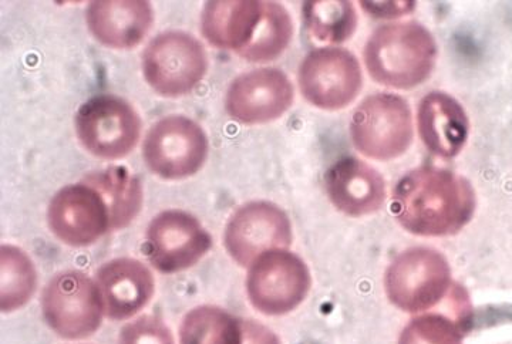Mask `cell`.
I'll return each instance as SVG.
<instances>
[{"label": "cell", "instance_id": "cell-1", "mask_svg": "<svg viewBox=\"0 0 512 344\" xmlns=\"http://www.w3.org/2000/svg\"><path fill=\"white\" fill-rule=\"evenodd\" d=\"M476 192L461 175L436 167L407 172L393 192V212L410 234H457L473 218Z\"/></svg>", "mask_w": 512, "mask_h": 344}, {"label": "cell", "instance_id": "cell-2", "mask_svg": "<svg viewBox=\"0 0 512 344\" xmlns=\"http://www.w3.org/2000/svg\"><path fill=\"white\" fill-rule=\"evenodd\" d=\"M436 59V40L417 22L380 26L365 47L367 72L392 89L410 90L426 82Z\"/></svg>", "mask_w": 512, "mask_h": 344}, {"label": "cell", "instance_id": "cell-3", "mask_svg": "<svg viewBox=\"0 0 512 344\" xmlns=\"http://www.w3.org/2000/svg\"><path fill=\"white\" fill-rule=\"evenodd\" d=\"M390 302L404 312H426L443 302L454 288L451 269L440 252L413 248L389 266L384 279Z\"/></svg>", "mask_w": 512, "mask_h": 344}, {"label": "cell", "instance_id": "cell-4", "mask_svg": "<svg viewBox=\"0 0 512 344\" xmlns=\"http://www.w3.org/2000/svg\"><path fill=\"white\" fill-rule=\"evenodd\" d=\"M350 134L356 150L372 160L400 157L413 141L409 104L396 94L379 93L367 97L353 114Z\"/></svg>", "mask_w": 512, "mask_h": 344}, {"label": "cell", "instance_id": "cell-5", "mask_svg": "<svg viewBox=\"0 0 512 344\" xmlns=\"http://www.w3.org/2000/svg\"><path fill=\"white\" fill-rule=\"evenodd\" d=\"M207 70L204 46L188 33H161L144 50V77L160 96H185L201 83Z\"/></svg>", "mask_w": 512, "mask_h": 344}, {"label": "cell", "instance_id": "cell-6", "mask_svg": "<svg viewBox=\"0 0 512 344\" xmlns=\"http://www.w3.org/2000/svg\"><path fill=\"white\" fill-rule=\"evenodd\" d=\"M76 131L80 143L94 157L120 160L136 148L141 120L126 100L100 94L77 111Z\"/></svg>", "mask_w": 512, "mask_h": 344}, {"label": "cell", "instance_id": "cell-7", "mask_svg": "<svg viewBox=\"0 0 512 344\" xmlns=\"http://www.w3.org/2000/svg\"><path fill=\"white\" fill-rule=\"evenodd\" d=\"M311 289L306 263L284 249L266 252L252 263L248 273L249 302L268 316L285 315L298 308Z\"/></svg>", "mask_w": 512, "mask_h": 344}, {"label": "cell", "instance_id": "cell-8", "mask_svg": "<svg viewBox=\"0 0 512 344\" xmlns=\"http://www.w3.org/2000/svg\"><path fill=\"white\" fill-rule=\"evenodd\" d=\"M43 316L53 332L63 339H84L99 330L103 300L96 283L82 272L57 275L42 298Z\"/></svg>", "mask_w": 512, "mask_h": 344}, {"label": "cell", "instance_id": "cell-9", "mask_svg": "<svg viewBox=\"0 0 512 344\" xmlns=\"http://www.w3.org/2000/svg\"><path fill=\"white\" fill-rule=\"evenodd\" d=\"M144 161L164 180H183L201 170L208 155V138L200 124L184 116L157 121L148 131Z\"/></svg>", "mask_w": 512, "mask_h": 344}, {"label": "cell", "instance_id": "cell-10", "mask_svg": "<svg viewBox=\"0 0 512 344\" xmlns=\"http://www.w3.org/2000/svg\"><path fill=\"white\" fill-rule=\"evenodd\" d=\"M362 67L352 53L339 47L313 50L299 69L303 97L322 110L349 106L362 90Z\"/></svg>", "mask_w": 512, "mask_h": 344}, {"label": "cell", "instance_id": "cell-11", "mask_svg": "<svg viewBox=\"0 0 512 344\" xmlns=\"http://www.w3.org/2000/svg\"><path fill=\"white\" fill-rule=\"evenodd\" d=\"M50 229L66 245L89 246L113 228V217L103 192L86 177L67 185L50 202Z\"/></svg>", "mask_w": 512, "mask_h": 344}, {"label": "cell", "instance_id": "cell-12", "mask_svg": "<svg viewBox=\"0 0 512 344\" xmlns=\"http://www.w3.org/2000/svg\"><path fill=\"white\" fill-rule=\"evenodd\" d=\"M291 242V221L271 202H249L232 215L225 229V248L242 266Z\"/></svg>", "mask_w": 512, "mask_h": 344}, {"label": "cell", "instance_id": "cell-13", "mask_svg": "<svg viewBox=\"0 0 512 344\" xmlns=\"http://www.w3.org/2000/svg\"><path fill=\"white\" fill-rule=\"evenodd\" d=\"M211 246V235L187 212H161L147 229L148 258L163 273L190 269L208 254Z\"/></svg>", "mask_w": 512, "mask_h": 344}, {"label": "cell", "instance_id": "cell-14", "mask_svg": "<svg viewBox=\"0 0 512 344\" xmlns=\"http://www.w3.org/2000/svg\"><path fill=\"white\" fill-rule=\"evenodd\" d=\"M293 94V84L281 70H254L231 83L225 109L238 123H269L291 109Z\"/></svg>", "mask_w": 512, "mask_h": 344}, {"label": "cell", "instance_id": "cell-15", "mask_svg": "<svg viewBox=\"0 0 512 344\" xmlns=\"http://www.w3.org/2000/svg\"><path fill=\"white\" fill-rule=\"evenodd\" d=\"M97 288L104 313L110 319L126 320L146 308L153 298L156 283L144 263L120 258L101 266L97 273Z\"/></svg>", "mask_w": 512, "mask_h": 344}, {"label": "cell", "instance_id": "cell-16", "mask_svg": "<svg viewBox=\"0 0 512 344\" xmlns=\"http://www.w3.org/2000/svg\"><path fill=\"white\" fill-rule=\"evenodd\" d=\"M325 185L332 204L350 217L373 214L386 200L380 172L353 157L336 161L326 172Z\"/></svg>", "mask_w": 512, "mask_h": 344}, {"label": "cell", "instance_id": "cell-17", "mask_svg": "<svg viewBox=\"0 0 512 344\" xmlns=\"http://www.w3.org/2000/svg\"><path fill=\"white\" fill-rule=\"evenodd\" d=\"M90 33L111 49H133L143 42L154 22L146 0H97L87 8Z\"/></svg>", "mask_w": 512, "mask_h": 344}, {"label": "cell", "instance_id": "cell-18", "mask_svg": "<svg viewBox=\"0 0 512 344\" xmlns=\"http://www.w3.org/2000/svg\"><path fill=\"white\" fill-rule=\"evenodd\" d=\"M417 128L427 150L441 158L456 157L468 140L470 123L463 106L446 93H430L420 101Z\"/></svg>", "mask_w": 512, "mask_h": 344}, {"label": "cell", "instance_id": "cell-19", "mask_svg": "<svg viewBox=\"0 0 512 344\" xmlns=\"http://www.w3.org/2000/svg\"><path fill=\"white\" fill-rule=\"evenodd\" d=\"M262 6L255 0H212L202 12V35L218 49L242 52L258 28Z\"/></svg>", "mask_w": 512, "mask_h": 344}, {"label": "cell", "instance_id": "cell-20", "mask_svg": "<svg viewBox=\"0 0 512 344\" xmlns=\"http://www.w3.org/2000/svg\"><path fill=\"white\" fill-rule=\"evenodd\" d=\"M109 204L113 228L121 229L131 224L143 204L140 180L123 167H110L87 175Z\"/></svg>", "mask_w": 512, "mask_h": 344}, {"label": "cell", "instance_id": "cell-21", "mask_svg": "<svg viewBox=\"0 0 512 344\" xmlns=\"http://www.w3.org/2000/svg\"><path fill=\"white\" fill-rule=\"evenodd\" d=\"M292 37L293 23L288 10L279 3L264 2L258 28L251 42L238 55L249 62H271L285 52Z\"/></svg>", "mask_w": 512, "mask_h": 344}, {"label": "cell", "instance_id": "cell-22", "mask_svg": "<svg viewBox=\"0 0 512 344\" xmlns=\"http://www.w3.org/2000/svg\"><path fill=\"white\" fill-rule=\"evenodd\" d=\"M181 344H244L242 320L214 306L191 310L180 329Z\"/></svg>", "mask_w": 512, "mask_h": 344}, {"label": "cell", "instance_id": "cell-23", "mask_svg": "<svg viewBox=\"0 0 512 344\" xmlns=\"http://www.w3.org/2000/svg\"><path fill=\"white\" fill-rule=\"evenodd\" d=\"M303 19L309 33L319 42L342 43L353 36L357 26L355 6L348 0H313L303 5Z\"/></svg>", "mask_w": 512, "mask_h": 344}, {"label": "cell", "instance_id": "cell-24", "mask_svg": "<svg viewBox=\"0 0 512 344\" xmlns=\"http://www.w3.org/2000/svg\"><path fill=\"white\" fill-rule=\"evenodd\" d=\"M37 285L35 265L15 246L0 249V309L8 313L22 308L32 298Z\"/></svg>", "mask_w": 512, "mask_h": 344}, {"label": "cell", "instance_id": "cell-25", "mask_svg": "<svg viewBox=\"0 0 512 344\" xmlns=\"http://www.w3.org/2000/svg\"><path fill=\"white\" fill-rule=\"evenodd\" d=\"M466 323L440 313L416 317L406 326L399 344H463Z\"/></svg>", "mask_w": 512, "mask_h": 344}, {"label": "cell", "instance_id": "cell-26", "mask_svg": "<svg viewBox=\"0 0 512 344\" xmlns=\"http://www.w3.org/2000/svg\"><path fill=\"white\" fill-rule=\"evenodd\" d=\"M119 344H174V339L160 319L143 316L123 327Z\"/></svg>", "mask_w": 512, "mask_h": 344}, {"label": "cell", "instance_id": "cell-27", "mask_svg": "<svg viewBox=\"0 0 512 344\" xmlns=\"http://www.w3.org/2000/svg\"><path fill=\"white\" fill-rule=\"evenodd\" d=\"M363 9L377 18H396L412 12L413 2H362Z\"/></svg>", "mask_w": 512, "mask_h": 344}, {"label": "cell", "instance_id": "cell-28", "mask_svg": "<svg viewBox=\"0 0 512 344\" xmlns=\"http://www.w3.org/2000/svg\"><path fill=\"white\" fill-rule=\"evenodd\" d=\"M244 344H281L278 337L258 322H242Z\"/></svg>", "mask_w": 512, "mask_h": 344}]
</instances>
